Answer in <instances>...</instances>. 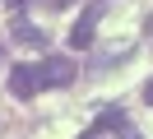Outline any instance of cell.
Returning a JSON list of instances; mask_svg holds the SVG:
<instances>
[{"instance_id":"5b68a950","label":"cell","mask_w":153,"mask_h":139,"mask_svg":"<svg viewBox=\"0 0 153 139\" xmlns=\"http://www.w3.org/2000/svg\"><path fill=\"white\" fill-rule=\"evenodd\" d=\"M121 139H144V135H139V130L130 125V120H125V125H121Z\"/></svg>"},{"instance_id":"7a4b0ae2","label":"cell","mask_w":153,"mask_h":139,"mask_svg":"<svg viewBox=\"0 0 153 139\" xmlns=\"http://www.w3.org/2000/svg\"><path fill=\"white\" fill-rule=\"evenodd\" d=\"M97 19H102V0H93V5L74 19V28H70V46H74V51H88V46H93V28H97Z\"/></svg>"},{"instance_id":"8992f818","label":"cell","mask_w":153,"mask_h":139,"mask_svg":"<svg viewBox=\"0 0 153 139\" xmlns=\"http://www.w3.org/2000/svg\"><path fill=\"white\" fill-rule=\"evenodd\" d=\"M79 139H102V130H97V125H88V130H84Z\"/></svg>"},{"instance_id":"3957f363","label":"cell","mask_w":153,"mask_h":139,"mask_svg":"<svg viewBox=\"0 0 153 139\" xmlns=\"http://www.w3.org/2000/svg\"><path fill=\"white\" fill-rule=\"evenodd\" d=\"M37 88H42V83H37V70H33V65H14V70H10V93L19 102L37 97Z\"/></svg>"},{"instance_id":"6da1fadb","label":"cell","mask_w":153,"mask_h":139,"mask_svg":"<svg viewBox=\"0 0 153 139\" xmlns=\"http://www.w3.org/2000/svg\"><path fill=\"white\" fill-rule=\"evenodd\" d=\"M33 70H37V83H42V88H70L74 74H79L70 56H42V65H33Z\"/></svg>"},{"instance_id":"277c9868","label":"cell","mask_w":153,"mask_h":139,"mask_svg":"<svg viewBox=\"0 0 153 139\" xmlns=\"http://www.w3.org/2000/svg\"><path fill=\"white\" fill-rule=\"evenodd\" d=\"M14 37H19V42H28V46H42V42H47V33H37L33 23H19V33H14Z\"/></svg>"},{"instance_id":"ba28073f","label":"cell","mask_w":153,"mask_h":139,"mask_svg":"<svg viewBox=\"0 0 153 139\" xmlns=\"http://www.w3.org/2000/svg\"><path fill=\"white\" fill-rule=\"evenodd\" d=\"M47 5H51V9H65V5H74V0H47Z\"/></svg>"},{"instance_id":"52a82bcc","label":"cell","mask_w":153,"mask_h":139,"mask_svg":"<svg viewBox=\"0 0 153 139\" xmlns=\"http://www.w3.org/2000/svg\"><path fill=\"white\" fill-rule=\"evenodd\" d=\"M144 102H149V107H153V79L144 83Z\"/></svg>"}]
</instances>
